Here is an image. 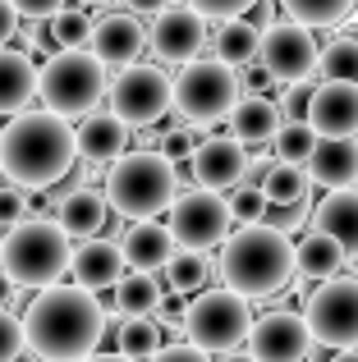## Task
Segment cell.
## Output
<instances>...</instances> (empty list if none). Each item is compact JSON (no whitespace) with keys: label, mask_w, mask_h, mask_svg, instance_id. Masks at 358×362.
<instances>
[{"label":"cell","mask_w":358,"mask_h":362,"mask_svg":"<svg viewBox=\"0 0 358 362\" xmlns=\"http://www.w3.org/2000/svg\"><path fill=\"white\" fill-rule=\"evenodd\" d=\"M115 321L97 303V293L83 284H51V289L33 293L23 308V335L28 354L37 362H83L97 354L106 330Z\"/></svg>","instance_id":"6da1fadb"},{"label":"cell","mask_w":358,"mask_h":362,"mask_svg":"<svg viewBox=\"0 0 358 362\" xmlns=\"http://www.w3.org/2000/svg\"><path fill=\"white\" fill-rule=\"evenodd\" d=\"M79 160V129L51 110H23L0 129V165L5 184L23 193L55 188Z\"/></svg>","instance_id":"7a4b0ae2"},{"label":"cell","mask_w":358,"mask_h":362,"mask_svg":"<svg viewBox=\"0 0 358 362\" xmlns=\"http://www.w3.org/2000/svg\"><path fill=\"white\" fill-rule=\"evenodd\" d=\"M216 271H221L225 289L243 293L248 303L271 298V293H280L299 275V243L289 239V234L262 225V221L239 225V230L221 243Z\"/></svg>","instance_id":"3957f363"},{"label":"cell","mask_w":358,"mask_h":362,"mask_svg":"<svg viewBox=\"0 0 358 362\" xmlns=\"http://www.w3.org/2000/svg\"><path fill=\"white\" fill-rule=\"evenodd\" d=\"M0 271L18 284V289H51L74 271V239L46 216H28L23 225L5 230V247H0Z\"/></svg>","instance_id":"277c9868"},{"label":"cell","mask_w":358,"mask_h":362,"mask_svg":"<svg viewBox=\"0 0 358 362\" xmlns=\"http://www.w3.org/2000/svg\"><path fill=\"white\" fill-rule=\"evenodd\" d=\"M106 202L125 221H156L175 206L179 197V170L175 160H166L161 151H129L101 179Z\"/></svg>","instance_id":"5b68a950"},{"label":"cell","mask_w":358,"mask_h":362,"mask_svg":"<svg viewBox=\"0 0 358 362\" xmlns=\"http://www.w3.org/2000/svg\"><path fill=\"white\" fill-rule=\"evenodd\" d=\"M106 64L83 46V51H55L46 55L42 64V110L60 119H88L92 110L101 106V97H110V78H106Z\"/></svg>","instance_id":"8992f818"},{"label":"cell","mask_w":358,"mask_h":362,"mask_svg":"<svg viewBox=\"0 0 358 362\" xmlns=\"http://www.w3.org/2000/svg\"><path fill=\"white\" fill-rule=\"evenodd\" d=\"M239 97H243L239 69H230L216 55H202L175 74V115L188 129H212V124L230 119Z\"/></svg>","instance_id":"52a82bcc"},{"label":"cell","mask_w":358,"mask_h":362,"mask_svg":"<svg viewBox=\"0 0 358 362\" xmlns=\"http://www.w3.org/2000/svg\"><path fill=\"white\" fill-rule=\"evenodd\" d=\"M253 303L234 289H202L193 293L184 317V339L202 354H234L253 335Z\"/></svg>","instance_id":"ba28073f"},{"label":"cell","mask_w":358,"mask_h":362,"mask_svg":"<svg viewBox=\"0 0 358 362\" xmlns=\"http://www.w3.org/2000/svg\"><path fill=\"white\" fill-rule=\"evenodd\" d=\"M110 115H120L129 129H152L156 119H166L175 110V78L161 64H129L125 74L110 78Z\"/></svg>","instance_id":"9c48e42d"},{"label":"cell","mask_w":358,"mask_h":362,"mask_svg":"<svg viewBox=\"0 0 358 362\" xmlns=\"http://www.w3.org/2000/svg\"><path fill=\"white\" fill-rule=\"evenodd\" d=\"M304 321L317 349H358V275H335L317 284L304 303Z\"/></svg>","instance_id":"30bf717a"},{"label":"cell","mask_w":358,"mask_h":362,"mask_svg":"<svg viewBox=\"0 0 358 362\" xmlns=\"http://www.w3.org/2000/svg\"><path fill=\"white\" fill-rule=\"evenodd\" d=\"M166 225H171L179 247H193V252L221 247L234 234L230 197L212 193V188H184V193L175 197V206L166 211Z\"/></svg>","instance_id":"8fae6325"},{"label":"cell","mask_w":358,"mask_h":362,"mask_svg":"<svg viewBox=\"0 0 358 362\" xmlns=\"http://www.w3.org/2000/svg\"><path fill=\"white\" fill-rule=\"evenodd\" d=\"M262 64L271 69V78L294 88V83H308L317 69H322V51H317L313 28L294 23V18H280L262 33Z\"/></svg>","instance_id":"7c38bea8"},{"label":"cell","mask_w":358,"mask_h":362,"mask_svg":"<svg viewBox=\"0 0 358 362\" xmlns=\"http://www.w3.org/2000/svg\"><path fill=\"white\" fill-rule=\"evenodd\" d=\"M147 51L156 55L161 64H193L202 60L207 51V18L197 14L193 5H171L161 9V14L152 18V28H147Z\"/></svg>","instance_id":"4fadbf2b"},{"label":"cell","mask_w":358,"mask_h":362,"mask_svg":"<svg viewBox=\"0 0 358 362\" xmlns=\"http://www.w3.org/2000/svg\"><path fill=\"white\" fill-rule=\"evenodd\" d=\"M248 354L258 362H304L313 354V330H308L304 312H262L253 321V335H248Z\"/></svg>","instance_id":"5bb4252c"},{"label":"cell","mask_w":358,"mask_h":362,"mask_svg":"<svg viewBox=\"0 0 358 362\" xmlns=\"http://www.w3.org/2000/svg\"><path fill=\"white\" fill-rule=\"evenodd\" d=\"M248 147L230 133L221 138H202V147L193 151L188 170H193V184L197 188H212V193H234V188L248 179Z\"/></svg>","instance_id":"9a60e30c"},{"label":"cell","mask_w":358,"mask_h":362,"mask_svg":"<svg viewBox=\"0 0 358 362\" xmlns=\"http://www.w3.org/2000/svg\"><path fill=\"white\" fill-rule=\"evenodd\" d=\"M88 51L97 55L101 64H106L110 74H125L129 64H138V55L147 51V28L138 14H129V9H115V14H101L97 23H92V42Z\"/></svg>","instance_id":"2e32d148"},{"label":"cell","mask_w":358,"mask_h":362,"mask_svg":"<svg viewBox=\"0 0 358 362\" xmlns=\"http://www.w3.org/2000/svg\"><path fill=\"white\" fill-rule=\"evenodd\" d=\"M308 124L322 138H358V83H317Z\"/></svg>","instance_id":"e0dca14e"},{"label":"cell","mask_w":358,"mask_h":362,"mask_svg":"<svg viewBox=\"0 0 358 362\" xmlns=\"http://www.w3.org/2000/svg\"><path fill=\"white\" fill-rule=\"evenodd\" d=\"M120 252H125V266L138 275H156L171 266V257L179 252L171 225L161 221H129L125 234H120Z\"/></svg>","instance_id":"ac0fdd59"},{"label":"cell","mask_w":358,"mask_h":362,"mask_svg":"<svg viewBox=\"0 0 358 362\" xmlns=\"http://www.w3.org/2000/svg\"><path fill=\"white\" fill-rule=\"evenodd\" d=\"M110 216H115V211H110V202H106V188H92V184L69 188V193L55 202V225H60L74 243L97 239V234L106 230Z\"/></svg>","instance_id":"d6986e66"},{"label":"cell","mask_w":358,"mask_h":362,"mask_svg":"<svg viewBox=\"0 0 358 362\" xmlns=\"http://www.w3.org/2000/svg\"><path fill=\"white\" fill-rule=\"evenodd\" d=\"M42 92V69L23 46H0V119L23 115L28 101Z\"/></svg>","instance_id":"ffe728a7"},{"label":"cell","mask_w":358,"mask_h":362,"mask_svg":"<svg viewBox=\"0 0 358 362\" xmlns=\"http://www.w3.org/2000/svg\"><path fill=\"white\" fill-rule=\"evenodd\" d=\"M125 252H120V243L110 239H83L79 247H74V284H83V289L101 293V289H115L120 280H125Z\"/></svg>","instance_id":"44dd1931"},{"label":"cell","mask_w":358,"mask_h":362,"mask_svg":"<svg viewBox=\"0 0 358 362\" xmlns=\"http://www.w3.org/2000/svg\"><path fill=\"white\" fill-rule=\"evenodd\" d=\"M129 124L110 110H92L88 119H79V156L88 165H115L120 156H129Z\"/></svg>","instance_id":"7402d4cb"},{"label":"cell","mask_w":358,"mask_h":362,"mask_svg":"<svg viewBox=\"0 0 358 362\" xmlns=\"http://www.w3.org/2000/svg\"><path fill=\"white\" fill-rule=\"evenodd\" d=\"M280 129H285L280 101L262 97V92H243L234 115H230V138H239L243 147H267V142H276Z\"/></svg>","instance_id":"603a6c76"},{"label":"cell","mask_w":358,"mask_h":362,"mask_svg":"<svg viewBox=\"0 0 358 362\" xmlns=\"http://www.w3.org/2000/svg\"><path fill=\"white\" fill-rule=\"evenodd\" d=\"M308 175L313 184H322L326 193L335 188H354L358 184V142L354 138H322L308 160Z\"/></svg>","instance_id":"cb8c5ba5"},{"label":"cell","mask_w":358,"mask_h":362,"mask_svg":"<svg viewBox=\"0 0 358 362\" xmlns=\"http://www.w3.org/2000/svg\"><path fill=\"white\" fill-rule=\"evenodd\" d=\"M313 230L331 234L345 252L358 257V188H335L313 206Z\"/></svg>","instance_id":"d4e9b609"},{"label":"cell","mask_w":358,"mask_h":362,"mask_svg":"<svg viewBox=\"0 0 358 362\" xmlns=\"http://www.w3.org/2000/svg\"><path fill=\"white\" fill-rule=\"evenodd\" d=\"M212 55H216V60H225L230 69H248V64H258V55H262V28L253 23L248 14L216 23V33H212Z\"/></svg>","instance_id":"484cf974"},{"label":"cell","mask_w":358,"mask_h":362,"mask_svg":"<svg viewBox=\"0 0 358 362\" xmlns=\"http://www.w3.org/2000/svg\"><path fill=\"white\" fill-rule=\"evenodd\" d=\"M345 247L331 239V234H308L304 243H299V275L304 280H317V284H326V280H335L340 275V266H345Z\"/></svg>","instance_id":"4316f807"},{"label":"cell","mask_w":358,"mask_h":362,"mask_svg":"<svg viewBox=\"0 0 358 362\" xmlns=\"http://www.w3.org/2000/svg\"><path fill=\"white\" fill-rule=\"evenodd\" d=\"M110 298H115V312H120V317H156V308L166 303V293H161V284H156V275L129 271L125 280L110 289Z\"/></svg>","instance_id":"83f0119b"},{"label":"cell","mask_w":358,"mask_h":362,"mask_svg":"<svg viewBox=\"0 0 358 362\" xmlns=\"http://www.w3.org/2000/svg\"><path fill=\"white\" fill-rule=\"evenodd\" d=\"M161 321H147V317H125L115 326V354L134 358V362H152L161 354Z\"/></svg>","instance_id":"f1b7e54d"},{"label":"cell","mask_w":358,"mask_h":362,"mask_svg":"<svg viewBox=\"0 0 358 362\" xmlns=\"http://www.w3.org/2000/svg\"><path fill=\"white\" fill-rule=\"evenodd\" d=\"M308 188H313V175H308V165H285V160H276V165H271V175L262 179V193H267L271 206L308 202Z\"/></svg>","instance_id":"f546056e"},{"label":"cell","mask_w":358,"mask_h":362,"mask_svg":"<svg viewBox=\"0 0 358 362\" xmlns=\"http://www.w3.org/2000/svg\"><path fill=\"white\" fill-rule=\"evenodd\" d=\"M166 284H171L175 293H202L207 280H212V262H207V252H193V247H179L171 257V266H166Z\"/></svg>","instance_id":"4dcf8cb0"},{"label":"cell","mask_w":358,"mask_h":362,"mask_svg":"<svg viewBox=\"0 0 358 362\" xmlns=\"http://www.w3.org/2000/svg\"><path fill=\"white\" fill-rule=\"evenodd\" d=\"M317 142H322V133L313 129L308 119H285V129L276 133V160H285V165H308L317 151Z\"/></svg>","instance_id":"1f68e13d"},{"label":"cell","mask_w":358,"mask_h":362,"mask_svg":"<svg viewBox=\"0 0 358 362\" xmlns=\"http://www.w3.org/2000/svg\"><path fill=\"white\" fill-rule=\"evenodd\" d=\"M280 9L304 28H335L354 14V0H280Z\"/></svg>","instance_id":"d6a6232c"},{"label":"cell","mask_w":358,"mask_h":362,"mask_svg":"<svg viewBox=\"0 0 358 362\" xmlns=\"http://www.w3.org/2000/svg\"><path fill=\"white\" fill-rule=\"evenodd\" d=\"M92 23H97V18L83 5H64L60 14L46 23V33H51V42L60 46V51H83V46L92 42Z\"/></svg>","instance_id":"836d02e7"},{"label":"cell","mask_w":358,"mask_h":362,"mask_svg":"<svg viewBox=\"0 0 358 362\" xmlns=\"http://www.w3.org/2000/svg\"><path fill=\"white\" fill-rule=\"evenodd\" d=\"M322 74L326 83H358V37H335L322 46Z\"/></svg>","instance_id":"e575fe53"},{"label":"cell","mask_w":358,"mask_h":362,"mask_svg":"<svg viewBox=\"0 0 358 362\" xmlns=\"http://www.w3.org/2000/svg\"><path fill=\"white\" fill-rule=\"evenodd\" d=\"M267 206L271 202H267V193H262L258 184H239L230 193V211H234V221H239V225H258L262 216H267Z\"/></svg>","instance_id":"d590c367"},{"label":"cell","mask_w":358,"mask_h":362,"mask_svg":"<svg viewBox=\"0 0 358 362\" xmlns=\"http://www.w3.org/2000/svg\"><path fill=\"white\" fill-rule=\"evenodd\" d=\"M28 349V335H23V317H14L9 308H0V362H18Z\"/></svg>","instance_id":"8d00e7d4"},{"label":"cell","mask_w":358,"mask_h":362,"mask_svg":"<svg viewBox=\"0 0 358 362\" xmlns=\"http://www.w3.org/2000/svg\"><path fill=\"white\" fill-rule=\"evenodd\" d=\"M202 147V133L197 129H188V124H179V129H171V133H161V156L166 160H193V151Z\"/></svg>","instance_id":"74e56055"},{"label":"cell","mask_w":358,"mask_h":362,"mask_svg":"<svg viewBox=\"0 0 358 362\" xmlns=\"http://www.w3.org/2000/svg\"><path fill=\"white\" fill-rule=\"evenodd\" d=\"M28 211H33V202H28L23 188L0 184V230H14V225H23Z\"/></svg>","instance_id":"f35d334b"},{"label":"cell","mask_w":358,"mask_h":362,"mask_svg":"<svg viewBox=\"0 0 358 362\" xmlns=\"http://www.w3.org/2000/svg\"><path fill=\"white\" fill-rule=\"evenodd\" d=\"M184 5H193L202 18H216V23H225V18H243L258 0H184Z\"/></svg>","instance_id":"ab89813d"},{"label":"cell","mask_w":358,"mask_h":362,"mask_svg":"<svg viewBox=\"0 0 358 362\" xmlns=\"http://www.w3.org/2000/svg\"><path fill=\"white\" fill-rule=\"evenodd\" d=\"M304 221H313L308 202H294V206H267V216H262V225H271V230H280V234H294Z\"/></svg>","instance_id":"60d3db41"},{"label":"cell","mask_w":358,"mask_h":362,"mask_svg":"<svg viewBox=\"0 0 358 362\" xmlns=\"http://www.w3.org/2000/svg\"><path fill=\"white\" fill-rule=\"evenodd\" d=\"M308 106H313V83H294V88H285V101H280L285 119H308Z\"/></svg>","instance_id":"b9f144b4"},{"label":"cell","mask_w":358,"mask_h":362,"mask_svg":"<svg viewBox=\"0 0 358 362\" xmlns=\"http://www.w3.org/2000/svg\"><path fill=\"white\" fill-rule=\"evenodd\" d=\"M18 9V18H33V23H51L55 14L64 9V0H9Z\"/></svg>","instance_id":"7bdbcfd3"},{"label":"cell","mask_w":358,"mask_h":362,"mask_svg":"<svg viewBox=\"0 0 358 362\" xmlns=\"http://www.w3.org/2000/svg\"><path fill=\"white\" fill-rule=\"evenodd\" d=\"M152 362H212V354H202V349H193L188 339H179V344H166L161 354Z\"/></svg>","instance_id":"ee69618b"},{"label":"cell","mask_w":358,"mask_h":362,"mask_svg":"<svg viewBox=\"0 0 358 362\" xmlns=\"http://www.w3.org/2000/svg\"><path fill=\"white\" fill-rule=\"evenodd\" d=\"M276 88V78H271V69L267 64H248V69H243V92H262V97H267V92Z\"/></svg>","instance_id":"f6af8a7d"},{"label":"cell","mask_w":358,"mask_h":362,"mask_svg":"<svg viewBox=\"0 0 358 362\" xmlns=\"http://www.w3.org/2000/svg\"><path fill=\"white\" fill-rule=\"evenodd\" d=\"M18 37V9L9 0H0V46H9Z\"/></svg>","instance_id":"bcb514c9"},{"label":"cell","mask_w":358,"mask_h":362,"mask_svg":"<svg viewBox=\"0 0 358 362\" xmlns=\"http://www.w3.org/2000/svg\"><path fill=\"white\" fill-rule=\"evenodd\" d=\"M175 5V0H125V9H129V14H138V18H156V14H161V9H171Z\"/></svg>","instance_id":"7dc6e473"},{"label":"cell","mask_w":358,"mask_h":362,"mask_svg":"<svg viewBox=\"0 0 358 362\" xmlns=\"http://www.w3.org/2000/svg\"><path fill=\"white\" fill-rule=\"evenodd\" d=\"M23 51H28V55H46V33H42L37 23L23 33Z\"/></svg>","instance_id":"c3c4849f"},{"label":"cell","mask_w":358,"mask_h":362,"mask_svg":"<svg viewBox=\"0 0 358 362\" xmlns=\"http://www.w3.org/2000/svg\"><path fill=\"white\" fill-rule=\"evenodd\" d=\"M14 293H18V284L9 280L5 271H0V308H9V303H14Z\"/></svg>","instance_id":"681fc988"},{"label":"cell","mask_w":358,"mask_h":362,"mask_svg":"<svg viewBox=\"0 0 358 362\" xmlns=\"http://www.w3.org/2000/svg\"><path fill=\"white\" fill-rule=\"evenodd\" d=\"M83 362H134V358H125V354H92V358H83Z\"/></svg>","instance_id":"f907efd6"},{"label":"cell","mask_w":358,"mask_h":362,"mask_svg":"<svg viewBox=\"0 0 358 362\" xmlns=\"http://www.w3.org/2000/svg\"><path fill=\"white\" fill-rule=\"evenodd\" d=\"M216 362H258V358H253V354H239V349H234V354H221Z\"/></svg>","instance_id":"816d5d0a"},{"label":"cell","mask_w":358,"mask_h":362,"mask_svg":"<svg viewBox=\"0 0 358 362\" xmlns=\"http://www.w3.org/2000/svg\"><path fill=\"white\" fill-rule=\"evenodd\" d=\"M331 362H358V349H340V354H335Z\"/></svg>","instance_id":"f5cc1de1"},{"label":"cell","mask_w":358,"mask_h":362,"mask_svg":"<svg viewBox=\"0 0 358 362\" xmlns=\"http://www.w3.org/2000/svg\"><path fill=\"white\" fill-rule=\"evenodd\" d=\"M79 5H110V0H79Z\"/></svg>","instance_id":"db71d44e"},{"label":"cell","mask_w":358,"mask_h":362,"mask_svg":"<svg viewBox=\"0 0 358 362\" xmlns=\"http://www.w3.org/2000/svg\"><path fill=\"white\" fill-rule=\"evenodd\" d=\"M0 247H5V230H0Z\"/></svg>","instance_id":"11a10c76"},{"label":"cell","mask_w":358,"mask_h":362,"mask_svg":"<svg viewBox=\"0 0 358 362\" xmlns=\"http://www.w3.org/2000/svg\"><path fill=\"white\" fill-rule=\"evenodd\" d=\"M0 179H5V165H0Z\"/></svg>","instance_id":"9f6ffc18"}]
</instances>
